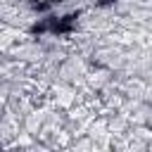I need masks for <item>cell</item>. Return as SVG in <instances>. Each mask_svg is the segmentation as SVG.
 Listing matches in <instances>:
<instances>
[{
    "instance_id": "obj_1",
    "label": "cell",
    "mask_w": 152,
    "mask_h": 152,
    "mask_svg": "<svg viewBox=\"0 0 152 152\" xmlns=\"http://www.w3.org/2000/svg\"><path fill=\"white\" fill-rule=\"evenodd\" d=\"M36 2H55V0H36Z\"/></svg>"
}]
</instances>
